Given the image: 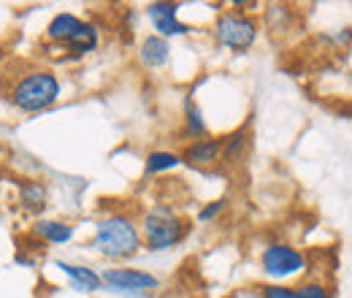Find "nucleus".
Here are the masks:
<instances>
[{
  "label": "nucleus",
  "instance_id": "obj_3",
  "mask_svg": "<svg viewBox=\"0 0 352 298\" xmlns=\"http://www.w3.org/2000/svg\"><path fill=\"white\" fill-rule=\"evenodd\" d=\"M187 233H190L187 220L179 217L168 204L152 206L141 220V242L155 253L174 250L176 244H182L187 239Z\"/></svg>",
  "mask_w": 352,
  "mask_h": 298
},
{
  "label": "nucleus",
  "instance_id": "obj_18",
  "mask_svg": "<svg viewBox=\"0 0 352 298\" xmlns=\"http://www.w3.org/2000/svg\"><path fill=\"white\" fill-rule=\"evenodd\" d=\"M261 296L263 298H298L296 288H287V285H263L261 288Z\"/></svg>",
  "mask_w": 352,
  "mask_h": 298
},
{
  "label": "nucleus",
  "instance_id": "obj_8",
  "mask_svg": "<svg viewBox=\"0 0 352 298\" xmlns=\"http://www.w3.org/2000/svg\"><path fill=\"white\" fill-rule=\"evenodd\" d=\"M146 17L152 22V28L157 30L155 36L160 39H174V36H184L190 33V28L184 22H179V3H149L146 6Z\"/></svg>",
  "mask_w": 352,
  "mask_h": 298
},
{
  "label": "nucleus",
  "instance_id": "obj_15",
  "mask_svg": "<svg viewBox=\"0 0 352 298\" xmlns=\"http://www.w3.org/2000/svg\"><path fill=\"white\" fill-rule=\"evenodd\" d=\"M184 136H190V138H206L209 136V125H206V117H204V111L187 98V103H184Z\"/></svg>",
  "mask_w": 352,
  "mask_h": 298
},
{
  "label": "nucleus",
  "instance_id": "obj_17",
  "mask_svg": "<svg viewBox=\"0 0 352 298\" xmlns=\"http://www.w3.org/2000/svg\"><path fill=\"white\" fill-rule=\"evenodd\" d=\"M296 293H298V298H331L328 288L322 282H307V285L296 288Z\"/></svg>",
  "mask_w": 352,
  "mask_h": 298
},
{
  "label": "nucleus",
  "instance_id": "obj_16",
  "mask_svg": "<svg viewBox=\"0 0 352 298\" xmlns=\"http://www.w3.org/2000/svg\"><path fill=\"white\" fill-rule=\"evenodd\" d=\"M176 166H182V158L168 149L149 152V158H146V173H166V171H174Z\"/></svg>",
  "mask_w": 352,
  "mask_h": 298
},
{
  "label": "nucleus",
  "instance_id": "obj_2",
  "mask_svg": "<svg viewBox=\"0 0 352 298\" xmlns=\"http://www.w3.org/2000/svg\"><path fill=\"white\" fill-rule=\"evenodd\" d=\"M60 79L52 74V71H28L22 74L11 89H8V100L14 109H19L22 114H38V111H46L49 106H54L60 100Z\"/></svg>",
  "mask_w": 352,
  "mask_h": 298
},
{
  "label": "nucleus",
  "instance_id": "obj_5",
  "mask_svg": "<svg viewBox=\"0 0 352 298\" xmlns=\"http://www.w3.org/2000/svg\"><path fill=\"white\" fill-rule=\"evenodd\" d=\"M258 33H261L258 19L241 11H222L214 22V39L230 52H247L258 41Z\"/></svg>",
  "mask_w": 352,
  "mask_h": 298
},
{
  "label": "nucleus",
  "instance_id": "obj_1",
  "mask_svg": "<svg viewBox=\"0 0 352 298\" xmlns=\"http://www.w3.org/2000/svg\"><path fill=\"white\" fill-rule=\"evenodd\" d=\"M141 231L125 214H109L95 222L92 247L109 260H128L141 250Z\"/></svg>",
  "mask_w": 352,
  "mask_h": 298
},
{
  "label": "nucleus",
  "instance_id": "obj_9",
  "mask_svg": "<svg viewBox=\"0 0 352 298\" xmlns=\"http://www.w3.org/2000/svg\"><path fill=\"white\" fill-rule=\"evenodd\" d=\"M220 155H222V138H198L192 144L184 147V152L179 155L182 163L192 166V169H209L214 163H220Z\"/></svg>",
  "mask_w": 352,
  "mask_h": 298
},
{
  "label": "nucleus",
  "instance_id": "obj_7",
  "mask_svg": "<svg viewBox=\"0 0 352 298\" xmlns=\"http://www.w3.org/2000/svg\"><path fill=\"white\" fill-rule=\"evenodd\" d=\"M100 279L109 290L133 293V296H144V293L160 288V279L149 271H141V268H106L100 274Z\"/></svg>",
  "mask_w": 352,
  "mask_h": 298
},
{
  "label": "nucleus",
  "instance_id": "obj_4",
  "mask_svg": "<svg viewBox=\"0 0 352 298\" xmlns=\"http://www.w3.org/2000/svg\"><path fill=\"white\" fill-rule=\"evenodd\" d=\"M46 36H49L52 41L65 43L76 57L89 54V52L98 46V28L85 22V19L76 17V14H57V17L49 22Z\"/></svg>",
  "mask_w": 352,
  "mask_h": 298
},
{
  "label": "nucleus",
  "instance_id": "obj_19",
  "mask_svg": "<svg viewBox=\"0 0 352 298\" xmlns=\"http://www.w3.org/2000/svg\"><path fill=\"white\" fill-rule=\"evenodd\" d=\"M225 209V198H217V201H212V204H206L201 212H198V222H212L217 214Z\"/></svg>",
  "mask_w": 352,
  "mask_h": 298
},
{
  "label": "nucleus",
  "instance_id": "obj_11",
  "mask_svg": "<svg viewBox=\"0 0 352 298\" xmlns=\"http://www.w3.org/2000/svg\"><path fill=\"white\" fill-rule=\"evenodd\" d=\"M138 60H141L144 68L157 71V68L168 65V60H171V43L166 41V39H160V36H146L141 41V49H138Z\"/></svg>",
  "mask_w": 352,
  "mask_h": 298
},
{
  "label": "nucleus",
  "instance_id": "obj_13",
  "mask_svg": "<svg viewBox=\"0 0 352 298\" xmlns=\"http://www.w3.org/2000/svg\"><path fill=\"white\" fill-rule=\"evenodd\" d=\"M46 201H49V190H46L44 182H38V179H22L19 182V204L28 212H44Z\"/></svg>",
  "mask_w": 352,
  "mask_h": 298
},
{
  "label": "nucleus",
  "instance_id": "obj_12",
  "mask_svg": "<svg viewBox=\"0 0 352 298\" xmlns=\"http://www.w3.org/2000/svg\"><path fill=\"white\" fill-rule=\"evenodd\" d=\"M33 233L41 239V244H68L74 239V225L63 220H38L33 225Z\"/></svg>",
  "mask_w": 352,
  "mask_h": 298
},
{
  "label": "nucleus",
  "instance_id": "obj_6",
  "mask_svg": "<svg viewBox=\"0 0 352 298\" xmlns=\"http://www.w3.org/2000/svg\"><path fill=\"white\" fill-rule=\"evenodd\" d=\"M261 266L268 277L274 279H287V277H296L301 271H307V255L290 244H282V242H274L268 244L261 255Z\"/></svg>",
  "mask_w": 352,
  "mask_h": 298
},
{
  "label": "nucleus",
  "instance_id": "obj_14",
  "mask_svg": "<svg viewBox=\"0 0 352 298\" xmlns=\"http://www.w3.org/2000/svg\"><path fill=\"white\" fill-rule=\"evenodd\" d=\"M247 152H250V136H247L244 128L233 130L230 136L222 138V155H220L222 163L236 166V163H241V160L247 158Z\"/></svg>",
  "mask_w": 352,
  "mask_h": 298
},
{
  "label": "nucleus",
  "instance_id": "obj_10",
  "mask_svg": "<svg viewBox=\"0 0 352 298\" xmlns=\"http://www.w3.org/2000/svg\"><path fill=\"white\" fill-rule=\"evenodd\" d=\"M71 282H74V288L76 290H82V293H98L100 288H103V279H100V274L95 271V268H89V266H79V263H68V260H57L54 263Z\"/></svg>",
  "mask_w": 352,
  "mask_h": 298
}]
</instances>
